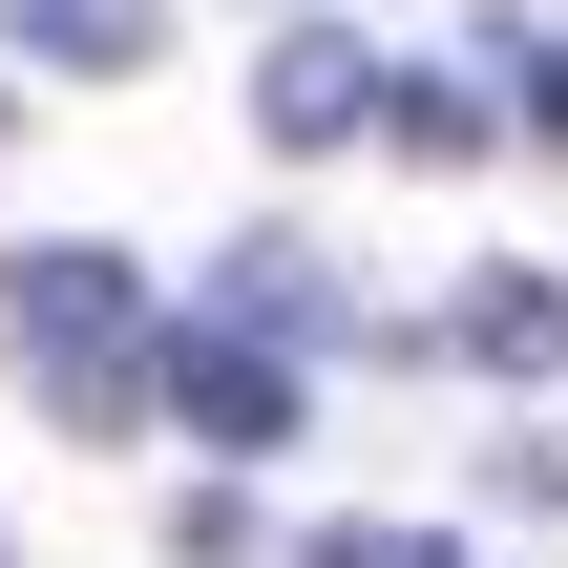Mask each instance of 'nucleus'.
I'll use <instances>...</instances> for the list:
<instances>
[{
  "mask_svg": "<svg viewBox=\"0 0 568 568\" xmlns=\"http://www.w3.org/2000/svg\"><path fill=\"white\" fill-rule=\"evenodd\" d=\"M485 63H506V105H527L506 148H568V42H527V21H485Z\"/></svg>",
  "mask_w": 568,
  "mask_h": 568,
  "instance_id": "obj_7",
  "label": "nucleus"
},
{
  "mask_svg": "<svg viewBox=\"0 0 568 568\" xmlns=\"http://www.w3.org/2000/svg\"><path fill=\"white\" fill-rule=\"evenodd\" d=\"M379 148H400V169H485V148H506V105H485V84H443V63H379Z\"/></svg>",
  "mask_w": 568,
  "mask_h": 568,
  "instance_id": "obj_5",
  "label": "nucleus"
},
{
  "mask_svg": "<svg viewBox=\"0 0 568 568\" xmlns=\"http://www.w3.org/2000/svg\"><path fill=\"white\" fill-rule=\"evenodd\" d=\"M295 568H464V548H422V527H295Z\"/></svg>",
  "mask_w": 568,
  "mask_h": 568,
  "instance_id": "obj_8",
  "label": "nucleus"
},
{
  "mask_svg": "<svg viewBox=\"0 0 568 568\" xmlns=\"http://www.w3.org/2000/svg\"><path fill=\"white\" fill-rule=\"evenodd\" d=\"M443 358H464V379H568V274H527V253L464 274V295H443Z\"/></svg>",
  "mask_w": 568,
  "mask_h": 568,
  "instance_id": "obj_4",
  "label": "nucleus"
},
{
  "mask_svg": "<svg viewBox=\"0 0 568 568\" xmlns=\"http://www.w3.org/2000/svg\"><path fill=\"white\" fill-rule=\"evenodd\" d=\"M0 337H21V379H42L63 443H126L148 422V358H169V295H148V253L42 232V253H0Z\"/></svg>",
  "mask_w": 568,
  "mask_h": 568,
  "instance_id": "obj_1",
  "label": "nucleus"
},
{
  "mask_svg": "<svg viewBox=\"0 0 568 568\" xmlns=\"http://www.w3.org/2000/svg\"><path fill=\"white\" fill-rule=\"evenodd\" d=\"M148 422H190L211 464H274V443H295V358H274V337H232V316H169Z\"/></svg>",
  "mask_w": 568,
  "mask_h": 568,
  "instance_id": "obj_2",
  "label": "nucleus"
},
{
  "mask_svg": "<svg viewBox=\"0 0 568 568\" xmlns=\"http://www.w3.org/2000/svg\"><path fill=\"white\" fill-rule=\"evenodd\" d=\"M21 42H42L63 84H148V63H169V0H21Z\"/></svg>",
  "mask_w": 568,
  "mask_h": 568,
  "instance_id": "obj_6",
  "label": "nucleus"
},
{
  "mask_svg": "<svg viewBox=\"0 0 568 568\" xmlns=\"http://www.w3.org/2000/svg\"><path fill=\"white\" fill-rule=\"evenodd\" d=\"M253 148H379V63H358L337 21H295V42L253 63Z\"/></svg>",
  "mask_w": 568,
  "mask_h": 568,
  "instance_id": "obj_3",
  "label": "nucleus"
}]
</instances>
